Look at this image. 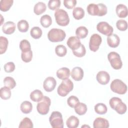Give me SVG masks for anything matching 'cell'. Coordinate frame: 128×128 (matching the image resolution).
I'll list each match as a JSON object with an SVG mask.
<instances>
[{"instance_id": "6da1fadb", "label": "cell", "mask_w": 128, "mask_h": 128, "mask_svg": "<svg viewBox=\"0 0 128 128\" xmlns=\"http://www.w3.org/2000/svg\"><path fill=\"white\" fill-rule=\"evenodd\" d=\"M86 10L90 14L100 16L106 14L108 12L107 6L102 3H98V4H90L87 6Z\"/></svg>"}, {"instance_id": "7a4b0ae2", "label": "cell", "mask_w": 128, "mask_h": 128, "mask_svg": "<svg viewBox=\"0 0 128 128\" xmlns=\"http://www.w3.org/2000/svg\"><path fill=\"white\" fill-rule=\"evenodd\" d=\"M66 36V34L64 31L59 28H52L48 34V39L52 42H62Z\"/></svg>"}, {"instance_id": "3957f363", "label": "cell", "mask_w": 128, "mask_h": 128, "mask_svg": "<svg viewBox=\"0 0 128 128\" xmlns=\"http://www.w3.org/2000/svg\"><path fill=\"white\" fill-rule=\"evenodd\" d=\"M73 82L70 79L68 78L62 80L58 88L57 92L60 96H65L73 90Z\"/></svg>"}, {"instance_id": "277c9868", "label": "cell", "mask_w": 128, "mask_h": 128, "mask_svg": "<svg viewBox=\"0 0 128 128\" xmlns=\"http://www.w3.org/2000/svg\"><path fill=\"white\" fill-rule=\"evenodd\" d=\"M56 23L60 26H66L70 22V18L67 12L63 9H58L54 12Z\"/></svg>"}, {"instance_id": "5b68a950", "label": "cell", "mask_w": 128, "mask_h": 128, "mask_svg": "<svg viewBox=\"0 0 128 128\" xmlns=\"http://www.w3.org/2000/svg\"><path fill=\"white\" fill-rule=\"evenodd\" d=\"M50 123L53 128H62L64 122L62 114L58 111H54L49 118Z\"/></svg>"}, {"instance_id": "8992f818", "label": "cell", "mask_w": 128, "mask_h": 128, "mask_svg": "<svg viewBox=\"0 0 128 128\" xmlns=\"http://www.w3.org/2000/svg\"><path fill=\"white\" fill-rule=\"evenodd\" d=\"M110 88L111 90L118 94H124L127 91V86L122 80L114 79L110 83Z\"/></svg>"}, {"instance_id": "52a82bcc", "label": "cell", "mask_w": 128, "mask_h": 128, "mask_svg": "<svg viewBox=\"0 0 128 128\" xmlns=\"http://www.w3.org/2000/svg\"><path fill=\"white\" fill-rule=\"evenodd\" d=\"M51 100L50 98L44 96L41 100L38 102L36 106V110L39 114L42 115L46 114L50 110Z\"/></svg>"}, {"instance_id": "ba28073f", "label": "cell", "mask_w": 128, "mask_h": 128, "mask_svg": "<svg viewBox=\"0 0 128 128\" xmlns=\"http://www.w3.org/2000/svg\"><path fill=\"white\" fill-rule=\"evenodd\" d=\"M108 58L114 69L119 70L122 68V62L118 53L115 52H110L108 55Z\"/></svg>"}, {"instance_id": "9c48e42d", "label": "cell", "mask_w": 128, "mask_h": 128, "mask_svg": "<svg viewBox=\"0 0 128 128\" xmlns=\"http://www.w3.org/2000/svg\"><path fill=\"white\" fill-rule=\"evenodd\" d=\"M102 42V38L98 34H92L90 39L89 48L90 50L92 52L97 51Z\"/></svg>"}, {"instance_id": "30bf717a", "label": "cell", "mask_w": 128, "mask_h": 128, "mask_svg": "<svg viewBox=\"0 0 128 128\" xmlns=\"http://www.w3.org/2000/svg\"><path fill=\"white\" fill-rule=\"evenodd\" d=\"M97 30L103 34L108 36L112 34L113 28L106 22H100L96 26Z\"/></svg>"}, {"instance_id": "8fae6325", "label": "cell", "mask_w": 128, "mask_h": 128, "mask_svg": "<svg viewBox=\"0 0 128 128\" xmlns=\"http://www.w3.org/2000/svg\"><path fill=\"white\" fill-rule=\"evenodd\" d=\"M56 85V82L55 78L52 76L47 77L43 82V88L48 92L52 91Z\"/></svg>"}, {"instance_id": "7c38bea8", "label": "cell", "mask_w": 128, "mask_h": 128, "mask_svg": "<svg viewBox=\"0 0 128 128\" xmlns=\"http://www.w3.org/2000/svg\"><path fill=\"white\" fill-rule=\"evenodd\" d=\"M66 44L72 50H76L82 44L80 38L76 36H72L70 37L67 40Z\"/></svg>"}, {"instance_id": "4fadbf2b", "label": "cell", "mask_w": 128, "mask_h": 128, "mask_svg": "<svg viewBox=\"0 0 128 128\" xmlns=\"http://www.w3.org/2000/svg\"><path fill=\"white\" fill-rule=\"evenodd\" d=\"M97 81L101 84H106L110 80L109 74L106 71L102 70L98 72L96 76Z\"/></svg>"}, {"instance_id": "5bb4252c", "label": "cell", "mask_w": 128, "mask_h": 128, "mask_svg": "<svg viewBox=\"0 0 128 128\" xmlns=\"http://www.w3.org/2000/svg\"><path fill=\"white\" fill-rule=\"evenodd\" d=\"M109 126L108 121L106 119L100 117L96 118L93 122L94 128H107Z\"/></svg>"}, {"instance_id": "9a60e30c", "label": "cell", "mask_w": 128, "mask_h": 128, "mask_svg": "<svg viewBox=\"0 0 128 128\" xmlns=\"http://www.w3.org/2000/svg\"><path fill=\"white\" fill-rule=\"evenodd\" d=\"M106 40L108 45L111 48H114L117 47L120 42V38L119 36L115 34H112L108 36Z\"/></svg>"}, {"instance_id": "2e32d148", "label": "cell", "mask_w": 128, "mask_h": 128, "mask_svg": "<svg viewBox=\"0 0 128 128\" xmlns=\"http://www.w3.org/2000/svg\"><path fill=\"white\" fill-rule=\"evenodd\" d=\"M71 76L76 81H80L82 80L84 76L83 70L78 66L74 68L71 72Z\"/></svg>"}, {"instance_id": "e0dca14e", "label": "cell", "mask_w": 128, "mask_h": 128, "mask_svg": "<svg viewBox=\"0 0 128 128\" xmlns=\"http://www.w3.org/2000/svg\"><path fill=\"white\" fill-rule=\"evenodd\" d=\"M16 30V24L12 21H8L4 23L2 26V32L7 34L14 33Z\"/></svg>"}, {"instance_id": "ac0fdd59", "label": "cell", "mask_w": 128, "mask_h": 128, "mask_svg": "<svg viewBox=\"0 0 128 128\" xmlns=\"http://www.w3.org/2000/svg\"><path fill=\"white\" fill-rule=\"evenodd\" d=\"M70 76V70L66 67H63L59 68L56 71L57 77L62 80L68 78Z\"/></svg>"}, {"instance_id": "d6986e66", "label": "cell", "mask_w": 128, "mask_h": 128, "mask_svg": "<svg viewBox=\"0 0 128 128\" xmlns=\"http://www.w3.org/2000/svg\"><path fill=\"white\" fill-rule=\"evenodd\" d=\"M116 12L119 18H124L128 16L127 6L124 4H118L116 6Z\"/></svg>"}, {"instance_id": "ffe728a7", "label": "cell", "mask_w": 128, "mask_h": 128, "mask_svg": "<svg viewBox=\"0 0 128 128\" xmlns=\"http://www.w3.org/2000/svg\"><path fill=\"white\" fill-rule=\"evenodd\" d=\"M79 122V120L77 117L72 116L67 119L66 124L68 128H76L78 126Z\"/></svg>"}, {"instance_id": "44dd1931", "label": "cell", "mask_w": 128, "mask_h": 128, "mask_svg": "<svg viewBox=\"0 0 128 128\" xmlns=\"http://www.w3.org/2000/svg\"><path fill=\"white\" fill-rule=\"evenodd\" d=\"M46 6L44 2H38L35 4L34 8V12L37 15H40L46 11Z\"/></svg>"}, {"instance_id": "7402d4cb", "label": "cell", "mask_w": 128, "mask_h": 128, "mask_svg": "<svg viewBox=\"0 0 128 128\" xmlns=\"http://www.w3.org/2000/svg\"><path fill=\"white\" fill-rule=\"evenodd\" d=\"M75 112L80 116L84 114L87 111L86 105L82 102H78L74 107Z\"/></svg>"}, {"instance_id": "603a6c76", "label": "cell", "mask_w": 128, "mask_h": 128, "mask_svg": "<svg viewBox=\"0 0 128 128\" xmlns=\"http://www.w3.org/2000/svg\"><path fill=\"white\" fill-rule=\"evenodd\" d=\"M44 95L41 90H35L30 94V99L35 102H38L42 100Z\"/></svg>"}, {"instance_id": "cb8c5ba5", "label": "cell", "mask_w": 128, "mask_h": 128, "mask_svg": "<svg viewBox=\"0 0 128 128\" xmlns=\"http://www.w3.org/2000/svg\"><path fill=\"white\" fill-rule=\"evenodd\" d=\"M20 108L22 112L26 114H29L31 112L32 109V104L29 101H24L20 104Z\"/></svg>"}, {"instance_id": "d4e9b609", "label": "cell", "mask_w": 128, "mask_h": 128, "mask_svg": "<svg viewBox=\"0 0 128 128\" xmlns=\"http://www.w3.org/2000/svg\"><path fill=\"white\" fill-rule=\"evenodd\" d=\"M88 32V30L84 26H80L78 27L76 30V34L79 38H85L87 36Z\"/></svg>"}, {"instance_id": "484cf974", "label": "cell", "mask_w": 128, "mask_h": 128, "mask_svg": "<svg viewBox=\"0 0 128 128\" xmlns=\"http://www.w3.org/2000/svg\"><path fill=\"white\" fill-rule=\"evenodd\" d=\"M118 114H124L127 110L126 105L122 102V100L118 102L114 106V109Z\"/></svg>"}, {"instance_id": "4316f807", "label": "cell", "mask_w": 128, "mask_h": 128, "mask_svg": "<svg viewBox=\"0 0 128 128\" xmlns=\"http://www.w3.org/2000/svg\"><path fill=\"white\" fill-rule=\"evenodd\" d=\"M72 15L75 19L80 20L84 18V11L81 7H76L73 10Z\"/></svg>"}, {"instance_id": "83f0119b", "label": "cell", "mask_w": 128, "mask_h": 128, "mask_svg": "<svg viewBox=\"0 0 128 128\" xmlns=\"http://www.w3.org/2000/svg\"><path fill=\"white\" fill-rule=\"evenodd\" d=\"M40 22L44 28H48L52 23V20L48 14H44L42 16L40 19Z\"/></svg>"}, {"instance_id": "f1b7e54d", "label": "cell", "mask_w": 128, "mask_h": 128, "mask_svg": "<svg viewBox=\"0 0 128 128\" xmlns=\"http://www.w3.org/2000/svg\"><path fill=\"white\" fill-rule=\"evenodd\" d=\"M14 2L13 0H1L0 1V10L6 12L10 10Z\"/></svg>"}, {"instance_id": "f546056e", "label": "cell", "mask_w": 128, "mask_h": 128, "mask_svg": "<svg viewBox=\"0 0 128 128\" xmlns=\"http://www.w3.org/2000/svg\"><path fill=\"white\" fill-rule=\"evenodd\" d=\"M17 27L20 32H25L28 30L29 24L26 20H22L18 21V22Z\"/></svg>"}, {"instance_id": "4dcf8cb0", "label": "cell", "mask_w": 128, "mask_h": 128, "mask_svg": "<svg viewBox=\"0 0 128 128\" xmlns=\"http://www.w3.org/2000/svg\"><path fill=\"white\" fill-rule=\"evenodd\" d=\"M0 96L3 100L9 99L11 96L10 89L6 86L2 87L0 90Z\"/></svg>"}, {"instance_id": "1f68e13d", "label": "cell", "mask_w": 128, "mask_h": 128, "mask_svg": "<svg viewBox=\"0 0 128 128\" xmlns=\"http://www.w3.org/2000/svg\"><path fill=\"white\" fill-rule=\"evenodd\" d=\"M95 112L100 114H105L108 110V108L106 105L103 103H98L94 107Z\"/></svg>"}, {"instance_id": "d6a6232c", "label": "cell", "mask_w": 128, "mask_h": 128, "mask_svg": "<svg viewBox=\"0 0 128 128\" xmlns=\"http://www.w3.org/2000/svg\"><path fill=\"white\" fill-rule=\"evenodd\" d=\"M34 127L33 123L31 120L27 117L24 118L20 122L19 128H32Z\"/></svg>"}, {"instance_id": "836d02e7", "label": "cell", "mask_w": 128, "mask_h": 128, "mask_svg": "<svg viewBox=\"0 0 128 128\" xmlns=\"http://www.w3.org/2000/svg\"><path fill=\"white\" fill-rule=\"evenodd\" d=\"M8 42L6 38L2 36H0V54L4 53L8 48Z\"/></svg>"}, {"instance_id": "e575fe53", "label": "cell", "mask_w": 128, "mask_h": 128, "mask_svg": "<svg viewBox=\"0 0 128 128\" xmlns=\"http://www.w3.org/2000/svg\"><path fill=\"white\" fill-rule=\"evenodd\" d=\"M42 29L38 26H34L30 30V34L34 38L38 39L40 38L42 35Z\"/></svg>"}, {"instance_id": "d590c367", "label": "cell", "mask_w": 128, "mask_h": 128, "mask_svg": "<svg viewBox=\"0 0 128 128\" xmlns=\"http://www.w3.org/2000/svg\"><path fill=\"white\" fill-rule=\"evenodd\" d=\"M55 52L56 55L60 57L64 56L67 52L66 47L62 44H58L55 48Z\"/></svg>"}, {"instance_id": "8d00e7d4", "label": "cell", "mask_w": 128, "mask_h": 128, "mask_svg": "<svg viewBox=\"0 0 128 128\" xmlns=\"http://www.w3.org/2000/svg\"><path fill=\"white\" fill-rule=\"evenodd\" d=\"M4 83L5 86L9 88L10 89L14 88L16 86V82L14 78L10 76H6L4 80Z\"/></svg>"}, {"instance_id": "74e56055", "label": "cell", "mask_w": 128, "mask_h": 128, "mask_svg": "<svg viewBox=\"0 0 128 128\" xmlns=\"http://www.w3.org/2000/svg\"><path fill=\"white\" fill-rule=\"evenodd\" d=\"M21 58L22 60L25 62H30L32 58V50L22 52Z\"/></svg>"}, {"instance_id": "f35d334b", "label": "cell", "mask_w": 128, "mask_h": 128, "mask_svg": "<svg viewBox=\"0 0 128 128\" xmlns=\"http://www.w3.org/2000/svg\"><path fill=\"white\" fill-rule=\"evenodd\" d=\"M20 48L22 52H26L31 50V46L30 42L26 40H22L20 42Z\"/></svg>"}, {"instance_id": "ab89813d", "label": "cell", "mask_w": 128, "mask_h": 128, "mask_svg": "<svg viewBox=\"0 0 128 128\" xmlns=\"http://www.w3.org/2000/svg\"><path fill=\"white\" fill-rule=\"evenodd\" d=\"M60 0H50L48 2V7L51 10H56L60 6Z\"/></svg>"}, {"instance_id": "60d3db41", "label": "cell", "mask_w": 128, "mask_h": 128, "mask_svg": "<svg viewBox=\"0 0 128 128\" xmlns=\"http://www.w3.org/2000/svg\"><path fill=\"white\" fill-rule=\"evenodd\" d=\"M72 53L75 56L78 58H81L85 55L86 53V50L84 46L82 44L80 46L78 49L75 50H72Z\"/></svg>"}, {"instance_id": "b9f144b4", "label": "cell", "mask_w": 128, "mask_h": 128, "mask_svg": "<svg viewBox=\"0 0 128 128\" xmlns=\"http://www.w3.org/2000/svg\"><path fill=\"white\" fill-rule=\"evenodd\" d=\"M117 28L121 31H124L128 28V22L124 20H119L116 22Z\"/></svg>"}, {"instance_id": "7bdbcfd3", "label": "cell", "mask_w": 128, "mask_h": 128, "mask_svg": "<svg viewBox=\"0 0 128 128\" xmlns=\"http://www.w3.org/2000/svg\"><path fill=\"white\" fill-rule=\"evenodd\" d=\"M79 102L78 98L74 96H71L67 100V103L68 105L71 108H74V106Z\"/></svg>"}, {"instance_id": "ee69618b", "label": "cell", "mask_w": 128, "mask_h": 128, "mask_svg": "<svg viewBox=\"0 0 128 128\" xmlns=\"http://www.w3.org/2000/svg\"><path fill=\"white\" fill-rule=\"evenodd\" d=\"M15 64L13 62H8L4 65V70L6 72H11L15 70Z\"/></svg>"}, {"instance_id": "f6af8a7d", "label": "cell", "mask_w": 128, "mask_h": 128, "mask_svg": "<svg viewBox=\"0 0 128 128\" xmlns=\"http://www.w3.org/2000/svg\"><path fill=\"white\" fill-rule=\"evenodd\" d=\"M76 4V0H64V6L68 9H72L74 8Z\"/></svg>"}, {"instance_id": "bcb514c9", "label": "cell", "mask_w": 128, "mask_h": 128, "mask_svg": "<svg viewBox=\"0 0 128 128\" xmlns=\"http://www.w3.org/2000/svg\"><path fill=\"white\" fill-rule=\"evenodd\" d=\"M85 126H86V127H88V128H90V126H82V127H85Z\"/></svg>"}]
</instances>
